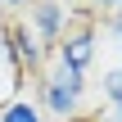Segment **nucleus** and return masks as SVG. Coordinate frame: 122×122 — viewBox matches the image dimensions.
<instances>
[{"instance_id": "1", "label": "nucleus", "mask_w": 122, "mask_h": 122, "mask_svg": "<svg viewBox=\"0 0 122 122\" xmlns=\"http://www.w3.org/2000/svg\"><path fill=\"white\" fill-rule=\"evenodd\" d=\"M41 81H36V95H41V113H50V118L68 122V118H81V100H86V77H77V72H68V68H59V63H50V68H41L36 72Z\"/></svg>"}, {"instance_id": "2", "label": "nucleus", "mask_w": 122, "mask_h": 122, "mask_svg": "<svg viewBox=\"0 0 122 122\" xmlns=\"http://www.w3.org/2000/svg\"><path fill=\"white\" fill-rule=\"evenodd\" d=\"M95 59H100V18H81L77 14L68 23V32L54 41V63L77 72V77H86L95 68Z\"/></svg>"}, {"instance_id": "3", "label": "nucleus", "mask_w": 122, "mask_h": 122, "mask_svg": "<svg viewBox=\"0 0 122 122\" xmlns=\"http://www.w3.org/2000/svg\"><path fill=\"white\" fill-rule=\"evenodd\" d=\"M77 18V9H72V0H27V32L45 45V50H54V41L68 32V23Z\"/></svg>"}, {"instance_id": "4", "label": "nucleus", "mask_w": 122, "mask_h": 122, "mask_svg": "<svg viewBox=\"0 0 122 122\" xmlns=\"http://www.w3.org/2000/svg\"><path fill=\"white\" fill-rule=\"evenodd\" d=\"M5 54H9V63H14V72L18 77H27V72H41L45 68V45L27 32V23L18 18V23H5Z\"/></svg>"}, {"instance_id": "5", "label": "nucleus", "mask_w": 122, "mask_h": 122, "mask_svg": "<svg viewBox=\"0 0 122 122\" xmlns=\"http://www.w3.org/2000/svg\"><path fill=\"white\" fill-rule=\"evenodd\" d=\"M104 100H109V109H113V122H122V63L113 68H104Z\"/></svg>"}, {"instance_id": "6", "label": "nucleus", "mask_w": 122, "mask_h": 122, "mask_svg": "<svg viewBox=\"0 0 122 122\" xmlns=\"http://www.w3.org/2000/svg\"><path fill=\"white\" fill-rule=\"evenodd\" d=\"M0 122H45V113L32 104V100H9L0 109Z\"/></svg>"}, {"instance_id": "7", "label": "nucleus", "mask_w": 122, "mask_h": 122, "mask_svg": "<svg viewBox=\"0 0 122 122\" xmlns=\"http://www.w3.org/2000/svg\"><path fill=\"white\" fill-rule=\"evenodd\" d=\"M100 41H109V50L122 59V9H113V14H100Z\"/></svg>"}, {"instance_id": "8", "label": "nucleus", "mask_w": 122, "mask_h": 122, "mask_svg": "<svg viewBox=\"0 0 122 122\" xmlns=\"http://www.w3.org/2000/svg\"><path fill=\"white\" fill-rule=\"evenodd\" d=\"M91 5H95L100 14H113V9H122V0H91Z\"/></svg>"}, {"instance_id": "9", "label": "nucleus", "mask_w": 122, "mask_h": 122, "mask_svg": "<svg viewBox=\"0 0 122 122\" xmlns=\"http://www.w3.org/2000/svg\"><path fill=\"white\" fill-rule=\"evenodd\" d=\"M0 9H27V0H0Z\"/></svg>"}, {"instance_id": "10", "label": "nucleus", "mask_w": 122, "mask_h": 122, "mask_svg": "<svg viewBox=\"0 0 122 122\" xmlns=\"http://www.w3.org/2000/svg\"><path fill=\"white\" fill-rule=\"evenodd\" d=\"M68 122H95V118H68Z\"/></svg>"}, {"instance_id": "11", "label": "nucleus", "mask_w": 122, "mask_h": 122, "mask_svg": "<svg viewBox=\"0 0 122 122\" xmlns=\"http://www.w3.org/2000/svg\"><path fill=\"white\" fill-rule=\"evenodd\" d=\"M95 122H113V118H95Z\"/></svg>"}]
</instances>
